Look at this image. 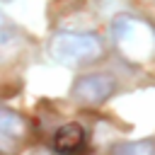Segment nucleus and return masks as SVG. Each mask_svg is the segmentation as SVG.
Returning <instances> with one entry per match:
<instances>
[{
  "mask_svg": "<svg viewBox=\"0 0 155 155\" xmlns=\"http://www.w3.org/2000/svg\"><path fill=\"white\" fill-rule=\"evenodd\" d=\"M85 140H87V133L80 124H63L53 133L51 148L56 155H80L85 148Z\"/></svg>",
  "mask_w": 155,
  "mask_h": 155,
  "instance_id": "39448f33",
  "label": "nucleus"
},
{
  "mask_svg": "<svg viewBox=\"0 0 155 155\" xmlns=\"http://www.w3.org/2000/svg\"><path fill=\"white\" fill-rule=\"evenodd\" d=\"M48 53L53 61L63 65H78L90 63L102 56V41L97 34L85 31H58L48 41Z\"/></svg>",
  "mask_w": 155,
  "mask_h": 155,
  "instance_id": "f03ea898",
  "label": "nucleus"
},
{
  "mask_svg": "<svg viewBox=\"0 0 155 155\" xmlns=\"http://www.w3.org/2000/svg\"><path fill=\"white\" fill-rule=\"evenodd\" d=\"M116 90V82L111 75L107 73H90V75H82L75 80L73 85V97L75 102L80 104H87V107H97L102 102H107Z\"/></svg>",
  "mask_w": 155,
  "mask_h": 155,
  "instance_id": "7ed1b4c3",
  "label": "nucleus"
},
{
  "mask_svg": "<svg viewBox=\"0 0 155 155\" xmlns=\"http://www.w3.org/2000/svg\"><path fill=\"white\" fill-rule=\"evenodd\" d=\"M12 41H15V27H12V22L0 12V53L7 51Z\"/></svg>",
  "mask_w": 155,
  "mask_h": 155,
  "instance_id": "0eeeda50",
  "label": "nucleus"
},
{
  "mask_svg": "<svg viewBox=\"0 0 155 155\" xmlns=\"http://www.w3.org/2000/svg\"><path fill=\"white\" fill-rule=\"evenodd\" d=\"M27 133V121L7 109V107H0V155H10L17 150V145L22 143Z\"/></svg>",
  "mask_w": 155,
  "mask_h": 155,
  "instance_id": "20e7f679",
  "label": "nucleus"
},
{
  "mask_svg": "<svg viewBox=\"0 0 155 155\" xmlns=\"http://www.w3.org/2000/svg\"><path fill=\"white\" fill-rule=\"evenodd\" d=\"M111 41L131 63H145L155 53V29L133 15H116L111 22Z\"/></svg>",
  "mask_w": 155,
  "mask_h": 155,
  "instance_id": "f257e3e1",
  "label": "nucleus"
},
{
  "mask_svg": "<svg viewBox=\"0 0 155 155\" xmlns=\"http://www.w3.org/2000/svg\"><path fill=\"white\" fill-rule=\"evenodd\" d=\"M111 155H155V140H126L111 148Z\"/></svg>",
  "mask_w": 155,
  "mask_h": 155,
  "instance_id": "423d86ee",
  "label": "nucleus"
},
{
  "mask_svg": "<svg viewBox=\"0 0 155 155\" xmlns=\"http://www.w3.org/2000/svg\"><path fill=\"white\" fill-rule=\"evenodd\" d=\"M2 2H10V0H2Z\"/></svg>",
  "mask_w": 155,
  "mask_h": 155,
  "instance_id": "6e6552de",
  "label": "nucleus"
}]
</instances>
